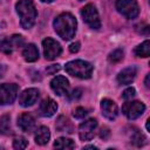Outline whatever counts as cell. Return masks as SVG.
<instances>
[{
    "label": "cell",
    "mask_w": 150,
    "mask_h": 150,
    "mask_svg": "<svg viewBox=\"0 0 150 150\" xmlns=\"http://www.w3.org/2000/svg\"><path fill=\"white\" fill-rule=\"evenodd\" d=\"M76 19L70 13H61L54 20V29L56 34L63 40H70L76 32Z\"/></svg>",
    "instance_id": "obj_1"
},
{
    "label": "cell",
    "mask_w": 150,
    "mask_h": 150,
    "mask_svg": "<svg viewBox=\"0 0 150 150\" xmlns=\"http://www.w3.org/2000/svg\"><path fill=\"white\" fill-rule=\"evenodd\" d=\"M16 13L20 16V23L22 28L29 29L34 26L36 20V8L33 0H19L15 5Z\"/></svg>",
    "instance_id": "obj_2"
},
{
    "label": "cell",
    "mask_w": 150,
    "mask_h": 150,
    "mask_svg": "<svg viewBox=\"0 0 150 150\" xmlns=\"http://www.w3.org/2000/svg\"><path fill=\"white\" fill-rule=\"evenodd\" d=\"M64 69L69 75L79 79H89L93 74V66L83 60L69 61L68 63H66Z\"/></svg>",
    "instance_id": "obj_3"
},
{
    "label": "cell",
    "mask_w": 150,
    "mask_h": 150,
    "mask_svg": "<svg viewBox=\"0 0 150 150\" xmlns=\"http://www.w3.org/2000/svg\"><path fill=\"white\" fill-rule=\"evenodd\" d=\"M116 8L127 19H135L139 14V7L136 0H116Z\"/></svg>",
    "instance_id": "obj_4"
},
{
    "label": "cell",
    "mask_w": 150,
    "mask_h": 150,
    "mask_svg": "<svg viewBox=\"0 0 150 150\" xmlns=\"http://www.w3.org/2000/svg\"><path fill=\"white\" fill-rule=\"evenodd\" d=\"M81 15H82L84 22L93 29H98L101 27V20L98 16V12L94 5H91V4L86 5L81 9Z\"/></svg>",
    "instance_id": "obj_5"
},
{
    "label": "cell",
    "mask_w": 150,
    "mask_h": 150,
    "mask_svg": "<svg viewBox=\"0 0 150 150\" xmlns=\"http://www.w3.org/2000/svg\"><path fill=\"white\" fill-rule=\"evenodd\" d=\"M18 86L14 83L0 84V105L12 104L18 96Z\"/></svg>",
    "instance_id": "obj_6"
},
{
    "label": "cell",
    "mask_w": 150,
    "mask_h": 150,
    "mask_svg": "<svg viewBox=\"0 0 150 150\" xmlns=\"http://www.w3.org/2000/svg\"><path fill=\"white\" fill-rule=\"evenodd\" d=\"M42 47H43L45 57L49 61L55 60L56 57H59L61 52H62V48H61L60 43L57 41H55L54 39H52V38H46L42 41Z\"/></svg>",
    "instance_id": "obj_7"
},
{
    "label": "cell",
    "mask_w": 150,
    "mask_h": 150,
    "mask_svg": "<svg viewBox=\"0 0 150 150\" xmlns=\"http://www.w3.org/2000/svg\"><path fill=\"white\" fill-rule=\"evenodd\" d=\"M144 110H145V105L139 101L125 102L123 104V107H122L123 114L129 120H136L137 117H139L144 112Z\"/></svg>",
    "instance_id": "obj_8"
},
{
    "label": "cell",
    "mask_w": 150,
    "mask_h": 150,
    "mask_svg": "<svg viewBox=\"0 0 150 150\" xmlns=\"http://www.w3.org/2000/svg\"><path fill=\"white\" fill-rule=\"evenodd\" d=\"M97 127V121L95 118H89L82 122L79 127V136L82 141H90L95 135V129Z\"/></svg>",
    "instance_id": "obj_9"
},
{
    "label": "cell",
    "mask_w": 150,
    "mask_h": 150,
    "mask_svg": "<svg viewBox=\"0 0 150 150\" xmlns=\"http://www.w3.org/2000/svg\"><path fill=\"white\" fill-rule=\"evenodd\" d=\"M50 87L53 89V91L59 95V96H62V95H66L68 94V88H69V81L62 76V75H57L55 76L52 81H50Z\"/></svg>",
    "instance_id": "obj_10"
},
{
    "label": "cell",
    "mask_w": 150,
    "mask_h": 150,
    "mask_svg": "<svg viewBox=\"0 0 150 150\" xmlns=\"http://www.w3.org/2000/svg\"><path fill=\"white\" fill-rule=\"evenodd\" d=\"M39 90L36 88H28L26 90H23L21 94H20V97H19V103L20 105L22 107H29V105H33L38 98H39Z\"/></svg>",
    "instance_id": "obj_11"
},
{
    "label": "cell",
    "mask_w": 150,
    "mask_h": 150,
    "mask_svg": "<svg viewBox=\"0 0 150 150\" xmlns=\"http://www.w3.org/2000/svg\"><path fill=\"white\" fill-rule=\"evenodd\" d=\"M101 109H102V114L105 118L112 121L117 117L118 115V108L116 105V103L109 98H104L101 102Z\"/></svg>",
    "instance_id": "obj_12"
},
{
    "label": "cell",
    "mask_w": 150,
    "mask_h": 150,
    "mask_svg": "<svg viewBox=\"0 0 150 150\" xmlns=\"http://www.w3.org/2000/svg\"><path fill=\"white\" fill-rule=\"evenodd\" d=\"M39 110H40V114L42 116L50 117V116H53L56 112V110H57V103L53 98L47 97V98H45L40 103V109Z\"/></svg>",
    "instance_id": "obj_13"
},
{
    "label": "cell",
    "mask_w": 150,
    "mask_h": 150,
    "mask_svg": "<svg viewBox=\"0 0 150 150\" xmlns=\"http://www.w3.org/2000/svg\"><path fill=\"white\" fill-rule=\"evenodd\" d=\"M18 125L22 131L30 132L35 127V120L30 114L23 112L18 117Z\"/></svg>",
    "instance_id": "obj_14"
},
{
    "label": "cell",
    "mask_w": 150,
    "mask_h": 150,
    "mask_svg": "<svg viewBox=\"0 0 150 150\" xmlns=\"http://www.w3.org/2000/svg\"><path fill=\"white\" fill-rule=\"evenodd\" d=\"M136 74H137V70L135 67H128V68H125L118 73L117 82L120 84H130L135 80Z\"/></svg>",
    "instance_id": "obj_15"
},
{
    "label": "cell",
    "mask_w": 150,
    "mask_h": 150,
    "mask_svg": "<svg viewBox=\"0 0 150 150\" xmlns=\"http://www.w3.org/2000/svg\"><path fill=\"white\" fill-rule=\"evenodd\" d=\"M22 56L27 62H35L39 59V50L34 43H28L22 50Z\"/></svg>",
    "instance_id": "obj_16"
},
{
    "label": "cell",
    "mask_w": 150,
    "mask_h": 150,
    "mask_svg": "<svg viewBox=\"0 0 150 150\" xmlns=\"http://www.w3.org/2000/svg\"><path fill=\"white\" fill-rule=\"evenodd\" d=\"M34 138H35L36 144H39V145H45V144H47L48 141H49V138H50L49 129H48L47 127H45V125L38 128L36 131H35Z\"/></svg>",
    "instance_id": "obj_17"
},
{
    "label": "cell",
    "mask_w": 150,
    "mask_h": 150,
    "mask_svg": "<svg viewBox=\"0 0 150 150\" xmlns=\"http://www.w3.org/2000/svg\"><path fill=\"white\" fill-rule=\"evenodd\" d=\"M55 128H56V130H59L61 132H68V134H71L73 130H74L71 122L67 117H64V116H60L57 118Z\"/></svg>",
    "instance_id": "obj_18"
},
{
    "label": "cell",
    "mask_w": 150,
    "mask_h": 150,
    "mask_svg": "<svg viewBox=\"0 0 150 150\" xmlns=\"http://www.w3.org/2000/svg\"><path fill=\"white\" fill-rule=\"evenodd\" d=\"M14 49H16V48H15V46L13 43L12 36L11 38H6V36L0 38V53L12 54Z\"/></svg>",
    "instance_id": "obj_19"
},
{
    "label": "cell",
    "mask_w": 150,
    "mask_h": 150,
    "mask_svg": "<svg viewBox=\"0 0 150 150\" xmlns=\"http://www.w3.org/2000/svg\"><path fill=\"white\" fill-rule=\"evenodd\" d=\"M0 134L2 135H12V127H11V116L2 115L0 117Z\"/></svg>",
    "instance_id": "obj_20"
},
{
    "label": "cell",
    "mask_w": 150,
    "mask_h": 150,
    "mask_svg": "<svg viewBox=\"0 0 150 150\" xmlns=\"http://www.w3.org/2000/svg\"><path fill=\"white\" fill-rule=\"evenodd\" d=\"M54 146L56 149H74L75 148V143L73 142V139L70 138H67V137H59L55 143H54Z\"/></svg>",
    "instance_id": "obj_21"
},
{
    "label": "cell",
    "mask_w": 150,
    "mask_h": 150,
    "mask_svg": "<svg viewBox=\"0 0 150 150\" xmlns=\"http://www.w3.org/2000/svg\"><path fill=\"white\" fill-rule=\"evenodd\" d=\"M135 54L138 57H148L150 55V41L145 40L143 43L138 45L135 49Z\"/></svg>",
    "instance_id": "obj_22"
},
{
    "label": "cell",
    "mask_w": 150,
    "mask_h": 150,
    "mask_svg": "<svg viewBox=\"0 0 150 150\" xmlns=\"http://www.w3.org/2000/svg\"><path fill=\"white\" fill-rule=\"evenodd\" d=\"M132 130L134 131L131 132V136H130L131 142L135 145H137V146H142L145 143V136L139 130H137V129H132Z\"/></svg>",
    "instance_id": "obj_23"
},
{
    "label": "cell",
    "mask_w": 150,
    "mask_h": 150,
    "mask_svg": "<svg viewBox=\"0 0 150 150\" xmlns=\"http://www.w3.org/2000/svg\"><path fill=\"white\" fill-rule=\"evenodd\" d=\"M123 57H124V52L118 48V49L112 50V52L109 54L108 60H109V62H111V63H117V62L122 61Z\"/></svg>",
    "instance_id": "obj_24"
},
{
    "label": "cell",
    "mask_w": 150,
    "mask_h": 150,
    "mask_svg": "<svg viewBox=\"0 0 150 150\" xmlns=\"http://www.w3.org/2000/svg\"><path fill=\"white\" fill-rule=\"evenodd\" d=\"M28 144V141L22 137V136H19V137H15L14 141H13V148L16 149V150H21V149H25Z\"/></svg>",
    "instance_id": "obj_25"
},
{
    "label": "cell",
    "mask_w": 150,
    "mask_h": 150,
    "mask_svg": "<svg viewBox=\"0 0 150 150\" xmlns=\"http://www.w3.org/2000/svg\"><path fill=\"white\" fill-rule=\"evenodd\" d=\"M88 114H89V111H88L86 108H82V107H79V108H76V109L73 111V115H74L75 118H83V117H86Z\"/></svg>",
    "instance_id": "obj_26"
},
{
    "label": "cell",
    "mask_w": 150,
    "mask_h": 150,
    "mask_svg": "<svg viewBox=\"0 0 150 150\" xmlns=\"http://www.w3.org/2000/svg\"><path fill=\"white\" fill-rule=\"evenodd\" d=\"M135 95H136V90H135V88L129 87V88H127V89L123 91L122 97H123L125 101H128V100H131L132 97H135Z\"/></svg>",
    "instance_id": "obj_27"
},
{
    "label": "cell",
    "mask_w": 150,
    "mask_h": 150,
    "mask_svg": "<svg viewBox=\"0 0 150 150\" xmlns=\"http://www.w3.org/2000/svg\"><path fill=\"white\" fill-rule=\"evenodd\" d=\"M60 64H52V66H49L48 68H47V73L48 74H55L56 71H59L60 70Z\"/></svg>",
    "instance_id": "obj_28"
},
{
    "label": "cell",
    "mask_w": 150,
    "mask_h": 150,
    "mask_svg": "<svg viewBox=\"0 0 150 150\" xmlns=\"http://www.w3.org/2000/svg\"><path fill=\"white\" fill-rule=\"evenodd\" d=\"M81 93H82L81 89H74L70 94V100H77L81 96Z\"/></svg>",
    "instance_id": "obj_29"
},
{
    "label": "cell",
    "mask_w": 150,
    "mask_h": 150,
    "mask_svg": "<svg viewBox=\"0 0 150 150\" xmlns=\"http://www.w3.org/2000/svg\"><path fill=\"white\" fill-rule=\"evenodd\" d=\"M109 135H110L109 129H107V128H102V129H101V132H100V137H101V138L107 139V138L109 137Z\"/></svg>",
    "instance_id": "obj_30"
},
{
    "label": "cell",
    "mask_w": 150,
    "mask_h": 150,
    "mask_svg": "<svg viewBox=\"0 0 150 150\" xmlns=\"http://www.w3.org/2000/svg\"><path fill=\"white\" fill-rule=\"evenodd\" d=\"M69 50L71 53H77L80 50V42H74L69 46Z\"/></svg>",
    "instance_id": "obj_31"
},
{
    "label": "cell",
    "mask_w": 150,
    "mask_h": 150,
    "mask_svg": "<svg viewBox=\"0 0 150 150\" xmlns=\"http://www.w3.org/2000/svg\"><path fill=\"white\" fill-rule=\"evenodd\" d=\"M149 79H150V75L148 74V75H146V77H145V81H144V84H145V87H146V88H149V87H150V84H149Z\"/></svg>",
    "instance_id": "obj_32"
},
{
    "label": "cell",
    "mask_w": 150,
    "mask_h": 150,
    "mask_svg": "<svg viewBox=\"0 0 150 150\" xmlns=\"http://www.w3.org/2000/svg\"><path fill=\"white\" fill-rule=\"evenodd\" d=\"M84 149H97V148L94 145H87V146H84Z\"/></svg>",
    "instance_id": "obj_33"
},
{
    "label": "cell",
    "mask_w": 150,
    "mask_h": 150,
    "mask_svg": "<svg viewBox=\"0 0 150 150\" xmlns=\"http://www.w3.org/2000/svg\"><path fill=\"white\" fill-rule=\"evenodd\" d=\"M42 2H52V1H54V0H41Z\"/></svg>",
    "instance_id": "obj_34"
},
{
    "label": "cell",
    "mask_w": 150,
    "mask_h": 150,
    "mask_svg": "<svg viewBox=\"0 0 150 150\" xmlns=\"http://www.w3.org/2000/svg\"><path fill=\"white\" fill-rule=\"evenodd\" d=\"M79 1H83V0H79Z\"/></svg>",
    "instance_id": "obj_35"
}]
</instances>
